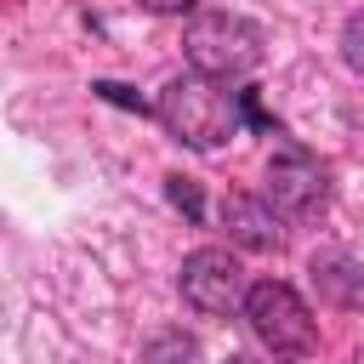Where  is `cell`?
Returning a JSON list of instances; mask_svg holds the SVG:
<instances>
[{"mask_svg":"<svg viewBox=\"0 0 364 364\" xmlns=\"http://www.w3.org/2000/svg\"><path fill=\"white\" fill-rule=\"evenodd\" d=\"M341 51H347V63L364 74V11L347 17V28H341Z\"/></svg>","mask_w":364,"mask_h":364,"instance_id":"30bf717a","label":"cell"},{"mask_svg":"<svg viewBox=\"0 0 364 364\" xmlns=\"http://www.w3.org/2000/svg\"><path fill=\"white\" fill-rule=\"evenodd\" d=\"M136 6H148V11H159V17H182V11H193L199 0H136Z\"/></svg>","mask_w":364,"mask_h":364,"instance_id":"7c38bea8","label":"cell"},{"mask_svg":"<svg viewBox=\"0 0 364 364\" xmlns=\"http://www.w3.org/2000/svg\"><path fill=\"white\" fill-rule=\"evenodd\" d=\"M228 364H256V358H245V353H233V358H228Z\"/></svg>","mask_w":364,"mask_h":364,"instance_id":"4fadbf2b","label":"cell"},{"mask_svg":"<svg viewBox=\"0 0 364 364\" xmlns=\"http://www.w3.org/2000/svg\"><path fill=\"white\" fill-rule=\"evenodd\" d=\"M176 284H182V301H188L193 313H205V318H228V313H239L245 296H250L239 256H228L222 245L193 250V256L182 262V279H176Z\"/></svg>","mask_w":364,"mask_h":364,"instance_id":"277c9868","label":"cell"},{"mask_svg":"<svg viewBox=\"0 0 364 364\" xmlns=\"http://www.w3.org/2000/svg\"><path fill=\"white\" fill-rule=\"evenodd\" d=\"M91 91H97V97H108V102H119V108H136V114H148V102H142V97L131 91V85H114V80H97Z\"/></svg>","mask_w":364,"mask_h":364,"instance_id":"8fae6325","label":"cell"},{"mask_svg":"<svg viewBox=\"0 0 364 364\" xmlns=\"http://www.w3.org/2000/svg\"><path fill=\"white\" fill-rule=\"evenodd\" d=\"M245 318H250L256 341H262V347H273L279 358H301V353H313V347H318L313 307H307L290 284H279V279L250 284V296H245Z\"/></svg>","mask_w":364,"mask_h":364,"instance_id":"3957f363","label":"cell"},{"mask_svg":"<svg viewBox=\"0 0 364 364\" xmlns=\"http://www.w3.org/2000/svg\"><path fill=\"white\" fill-rule=\"evenodd\" d=\"M159 119L188 148H222L245 119V91H228L216 74H176L159 91Z\"/></svg>","mask_w":364,"mask_h":364,"instance_id":"6da1fadb","label":"cell"},{"mask_svg":"<svg viewBox=\"0 0 364 364\" xmlns=\"http://www.w3.org/2000/svg\"><path fill=\"white\" fill-rule=\"evenodd\" d=\"M307 279H313L318 301L347 307V313L364 307V262H358V256H347V250H318L313 267H307Z\"/></svg>","mask_w":364,"mask_h":364,"instance_id":"52a82bcc","label":"cell"},{"mask_svg":"<svg viewBox=\"0 0 364 364\" xmlns=\"http://www.w3.org/2000/svg\"><path fill=\"white\" fill-rule=\"evenodd\" d=\"M279 222L284 216L273 210L267 193H228L222 199V228H228V239L239 250H279L284 245V228Z\"/></svg>","mask_w":364,"mask_h":364,"instance_id":"8992f818","label":"cell"},{"mask_svg":"<svg viewBox=\"0 0 364 364\" xmlns=\"http://www.w3.org/2000/svg\"><path fill=\"white\" fill-rule=\"evenodd\" d=\"M267 199H273L279 216L307 222V216H318V210L330 205V176H324V165H318L313 154L290 148V154H279V159L267 165Z\"/></svg>","mask_w":364,"mask_h":364,"instance_id":"5b68a950","label":"cell"},{"mask_svg":"<svg viewBox=\"0 0 364 364\" xmlns=\"http://www.w3.org/2000/svg\"><path fill=\"white\" fill-rule=\"evenodd\" d=\"M182 51L193 63V74H216V80H245L250 68H262L267 57V34L239 17V11H205L188 23Z\"/></svg>","mask_w":364,"mask_h":364,"instance_id":"7a4b0ae2","label":"cell"},{"mask_svg":"<svg viewBox=\"0 0 364 364\" xmlns=\"http://www.w3.org/2000/svg\"><path fill=\"white\" fill-rule=\"evenodd\" d=\"M165 193H171V205H176L188 222H199V216H205V199H199V182H193V176H171V188H165Z\"/></svg>","mask_w":364,"mask_h":364,"instance_id":"9c48e42d","label":"cell"},{"mask_svg":"<svg viewBox=\"0 0 364 364\" xmlns=\"http://www.w3.org/2000/svg\"><path fill=\"white\" fill-rule=\"evenodd\" d=\"M148 364H199V341L182 330H159L148 341Z\"/></svg>","mask_w":364,"mask_h":364,"instance_id":"ba28073f","label":"cell"}]
</instances>
